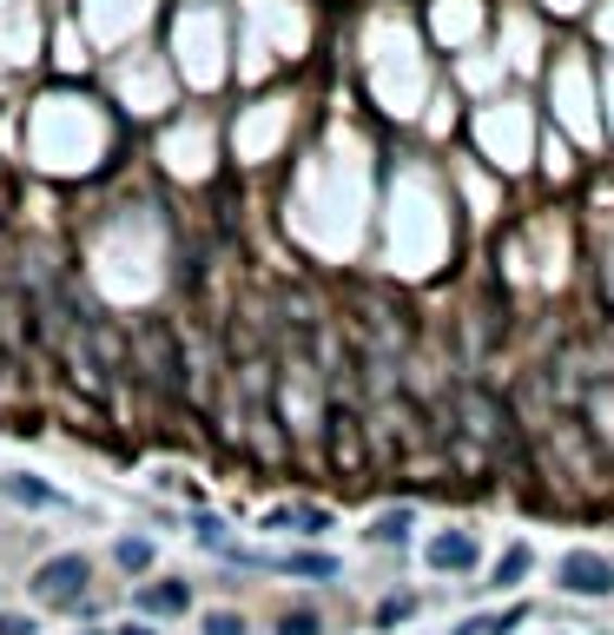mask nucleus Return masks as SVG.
Segmentation results:
<instances>
[{"label": "nucleus", "mask_w": 614, "mask_h": 635, "mask_svg": "<svg viewBox=\"0 0 614 635\" xmlns=\"http://www.w3.org/2000/svg\"><path fill=\"white\" fill-rule=\"evenodd\" d=\"M86 576H93V563H86V556H53V563L34 570V596L53 602V609H79V602H86Z\"/></svg>", "instance_id": "obj_1"}, {"label": "nucleus", "mask_w": 614, "mask_h": 635, "mask_svg": "<svg viewBox=\"0 0 614 635\" xmlns=\"http://www.w3.org/2000/svg\"><path fill=\"white\" fill-rule=\"evenodd\" d=\"M562 589H575V596H607V589H614V563H607V556H594V549H575L568 563H562Z\"/></svg>", "instance_id": "obj_2"}, {"label": "nucleus", "mask_w": 614, "mask_h": 635, "mask_svg": "<svg viewBox=\"0 0 614 635\" xmlns=\"http://www.w3.org/2000/svg\"><path fill=\"white\" fill-rule=\"evenodd\" d=\"M192 536H199L205 549H225V523H218V516H199V523H192Z\"/></svg>", "instance_id": "obj_12"}, {"label": "nucleus", "mask_w": 614, "mask_h": 635, "mask_svg": "<svg viewBox=\"0 0 614 635\" xmlns=\"http://www.w3.org/2000/svg\"><path fill=\"white\" fill-rule=\"evenodd\" d=\"M410 530H416L410 510H384V516H371V536H377V543H403Z\"/></svg>", "instance_id": "obj_7"}, {"label": "nucleus", "mask_w": 614, "mask_h": 635, "mask_svg": "<svg viewBox=\"0 0 614 635\" xmlns=\"http://www.w3.org/2000/svg\"><path fill=\"white\" fill-rule=\"evenodd\" d=\"M120 563H126V570H146V563H152V543L126 536V543H120Z\"/></svg>", "instance_id": "obj_11"}, {"label": "nucleus", "mask_w": 614, "mask_h": 635, "mask_svg": "<svg viewBox=\"0 0 614 635\" xmlns=\"http://www.w3.org/2000/svg\"><path fill=\"white\" fill-rule=\"evenodd\" d=\"M186 609H192V589H186L179 576H165V583H146V589H139V615H159V622H165V615H186Z\"/></svg>", "instance_id": "obj_3"}, {"label": "nucleus", "mask_w": 614, "mask_h": 635, "mask_svg": "<svg viewBox=\"0 0 614 635\" xmlns=\"http://www.w3.org/2000/svg\"><path fill=\"white\" fill-rule=\"evenodd\" d=\"M423 556H429V570H476V536L469 530H450V536H436Z\"/></svg>", "instance_id": "obj_4"}, {"label": "nucleus", "mask_w": 614, "mask_h": 635, "mask_svg": "<svg viewBox=\"0 0 614 635\" xmlns=\"http://www.w3.org/2000/svg\"><path fill=\"white\" fill-rule=\"evenodd\" d=\"M0 490H8L14 503H27V510H47L53 503V484H40V476H0Z\"/></svg>", "instance_id": "obj_5"}, {"label": "nucleus", "mask_w": 614, "mask_h": 635, "mask_svg": "<svg viewBox=\"0 0 614 635\" xmlns=\"http://www.w3.org/2000/svg\"><path fill=\"white\" fill-rule=\"evenodd\" d=\"M529 576V549H509L502 563H496V589H509V583H522Z\"/></svg>", "instance_id": "obj_8"}, {"label": "nucleus", "mask_w": 614, "mask_h": 635, "mask_svg": "<svg viewBox=\"0 0 614 635\" xmlns=\"http://www.w3.org/2000/svg\"><path fill=\"white\" fill-rule=\"evenodd\" d=\"M0 635H34V622L27 615H0Z\"/></svg>", "instance_id": "obj_13"}, {"label": "nucleus", "mask_w": 614, "mask_h": 635, "mask_svg": "<svg viewBox=\"0 0 614 635\" xmlns=\"http://www.w3.org/2000/svg\"><path fill=\"white\" fill-rule=\"evenodd\" d=\"M113 635H152V628H146V622H126V628H113Z\"/></svg>", "instance_id": "obj_14"}, {"label": "nucleus", "mask_w": 614, "mask_h": 635, "mask_svg": "<svg viewBox=\"0 0 614 635\" xmlns=\"http://www.w3.org/2000/svg\"><path fill=\"white\" fill-rule=\"evenodd\" d=\"M278 570H291V576H337V556H317V549H298V556H278Z\"/></svg>", "instance_id": "obj_6"}, {"label": "nucleus", "mask_w": 614, "mask_h": 635, "mask_svg": "<svg viewBox=\"0 0 614 635\" xmlns=\"http://www.w3.org/2000/svg\"><path fill=\"white\" fill-rule=\"evenodd\" d=\"M278 635H317V615L311 609H291V615H278Z\"/></svg>", "instance_id": "obj_10"}, {"label": "nucleus", "mask_w": 614, "mask_h": 635, "mask_svg": "<svg viewBox=\"0 0 614 635\" xmlns=\"http://www.w3.org/2000/svg\"><path fill=\"white\" fill-rule=\"evenodd\" d=\"M205 635H245V615L238 609H212L205 615Z\"/></svg>", "instance_id": "obj_9"}]
</instances>
